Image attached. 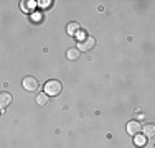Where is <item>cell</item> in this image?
Here are the masks:
<instances>
[{
  "instance_id": "6da1fadb",
  "label": "cell",
  "mask_w": 155,
  "mask_h": 148,
  "mask_svg": "<svg viewBox=\"0 0 155 148\" xmlns=\"http://www.w3.org/2000/svg\"><path fill=\"white\" fill-rule=\"evenodd\" d=\"M78 40H79V43H78V50L79 51H89L91 48L96 44V40L93 38V36L86 35V33H83L79 30V33H78Z\"/></svg>"
},
{
  "instance_id": "7a4b0ae2",
  "label": "cell",
  "mask_w": 155,
  "mask_h": 148,
  "mask_svg": "<svg viewBox=\"0 0 155 148\" xmlns=\"http://www.w3.org/2000/svg\"><path fill=\"white\" fill-rule=\"evenodd\" d=\"M61 91H63V86H61L60 81H56V79H51L45 84V94L48 95V97H50V95L56 97V95L61 94Z\"/></svg>"
},
{
  "instance_id": "3957f363",
  "label": "cell",
  "mask_w": 155,
  "mask_h": 148,
  "mask_svg": "<svg viewBox=\"0 0 155 148\" xmlns=\"http://www.w3.org/2000/svg\"><path fill=\"white\" fill-rule=\"evenodd\" d=\"M23 87H25V91L33 92V91L38 89V81H36L35 77H31V76H27L23 79Z\"/></svg>"
},
{
  "instance_id": "277c9868",
  "label": "cell",
  "mask_w": 155,
  "mask_h": 148,
  "mask_svg": "<svg viewBox=\"0 0 155 148\" xmlns=\"http://www.w3.org/2000/svg\"><path fill=\"white\" fill-rule=\"evenodd\" d=\"M12 101H13L12 94H8V92H0V110L7 109L12 104Z\"/></svg>"
},
{
  "instance_id": "5b68a950",
  "label": "cell",
  "mask_w": 155,
  "mask_h": 148,
  "mask_svg": "<svg viewBox=\"0 0 155 148\" xmlns=\"http://www.w3.org/2000/svg\"><path fill=\"white\" fill-rule=\"evenodd\" d=\"M140 130H142V125H140V122L130 120V122L127 124V133H129V135H137Z\"/></svg>"
},
{
  "instance_id": "8992f818",
  "label": "cell",
  "mask_w": 155,
  "mask_h": 148,
  "mask_svg": "<svg viewBox=\"0 0 155 148\" xmlns=\"http://www.w3.org/2000/svg\"><path fill=\"white\" fill-rule=\"evenodd\" d=\"M79 30H81V27H79V23H76V21H73V23H69L68 27H66V31H68L69 35H78Z\"/></svg>"
},
{
  "instance_id": "52a82bcc",
  "label": "cell",
  "mask_w": 155,
  "mask_h": 148,
  "mask_svg": "<svg viewBox=\"0 0 155 148\" xmlns=\"http://www.w3.org/2000/svg\"><path fill=\"white\" fill-rule=\"evenodd\" d=\"M142 130H143V135H145V137H153V135H155V127H153L152 124L142 127Z\"/></svg>"
},
{
  "instance_id": "ba28073f",
  "label": "cell",
  "mask_w": 155,
  "mask_h": 148,
  "mask_svg": "<svg viewBox=\"0 0 155 148\" xmlns=\"http://www.w3.org/2000/svg\"><path fill=\"white\" fill-rule=\"evenodd\" d=\"M134 137H135L134 142H135V145H137V146H143L147 143V137L145 135H139V133H137V135H134Z\"/></svg>"
},
{
  "instance_id": "9c48e42d",
  "label": "cell",
  "mask_w": 155,
  "mask_h": 148,
  "mask_svg": "<svg viewBox=\"0 0 155 148\" xmlns=\"http://www.w3.org/2000/svg\"><path fill=\"white\" fill-rule=\"evenodd\" d=\"M48 101H50V97H48L45 92H40V94L36 95V102H38L40 105H45V104H48Z\"/></svg>"
},
{
  "instance_id": "30bf717a",
  "label": "cell",
  "mask_w": 155,
  "mask_h": 148,
  "mask_svg": "<svg viewBox=\"0 0 155 148\" xmlns=\"http://www.w3.org/2000/svg\"><path fill=\"white\" fill-rule=\"evenodd\" d=\"M66 56H68L69 59H76L78 56H79V50H78V48H71V50L66 51Z\"/></svg>"
},
{
  "instance_id": "8fae6325",
  "label": "cell",
  "mask_w": 155,
  "mask_h": 148,
  "mask_svg": "<svg viewBox=\"0 0 155 148\" xmlns=\"http://www.w3.org/2000/svg\"><path fill=\"white\" fill-rule=\"evenodd\" d=\"M0 112H2V110H0Z\"/></svg>"
}]
</instances>
